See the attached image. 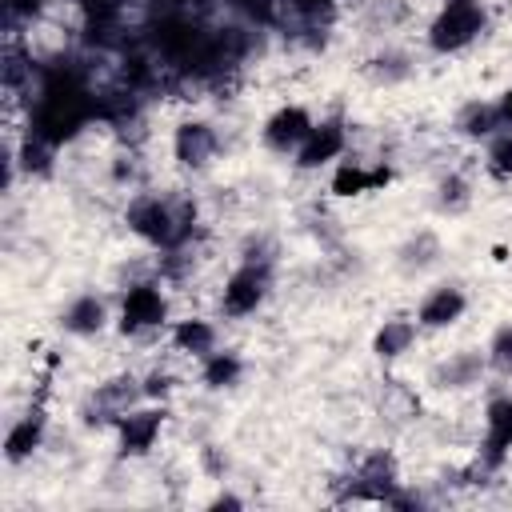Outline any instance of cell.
Wrapping results in <instances>:
<instances>
[{
  "label": "cell",
  "mask_w": 512,
  "mask_h": 512,
  "mask_svg": "<svg viewBox=\"0 0 512 512\" xmlns=\"http://www.w3.org/2000/svg\"><path fill=\"white\" fill-rule=\"evenodd\" d=\"M272 288H276V260L272 256L240 252V260L228 268V276L220 280V292H216L220 320H248V316H256L268 304Z\"/></svg>",
  "instance_id": "6da1fadb"
},
{
  "label": "cell",
  "mask_w": 512,
  "mask_h": 512,
  "mask_svg": "<svg viewBox=\"0 0 512 512\" xmlns=\"http://www.w3.org/2000/svg\"><path fill=\"white\" fill-rule=\"evenodd\" d=\"M172 324V292L160 276L128 280L116 296V332L124 340H144Z\"/></svg>",
  "instance_id": "7a4b0ae2"
},
{
  "label": "cell",
  "mask_w": 512,
  "mask_h": 512,
  "mask_svg": "<svg viewBox=\"0 0 512 512\" xmlns=\"http://www.w3.org/2000/svg\"><path fill=\"white\" fill-rule=\"evenodd\" d=\"M488 32L484 0H440L424 24V44L432 56H460Z\"/></svg>",
  "instance_id": "3957f363"
},
{
  "label": "cell",
  "mask_w": 512,
  "mask_h": 512,
  "mask_svg": "<svg viewBox=\"0 0 512 512\" xmlns=\"http://www.w3.org/2000/svg\"><path fill=\"white\" fill-rule=\"evenodd\" d=\"M172 164L188 176H204L216 168V160L224 156V132L216 120L208 116H184L172 124Z\"/></svg>",
  "instance_id": "277c9868"
},
{
  "label": "cell",
  "mask_w": 512,
  "mask_h": 512,
  "mask_svg": "<svg viewBox=\"0 0 512 512\" xmlns=\"http://www.w3.org/2000/svg\"><path fill=\"white\" fill-rule=\"evenodd\" d=\"M140 400H144L140 376H136V372H116V376H104V380H96V384L88 388V396L80 400V420H84L88 428H108V432H112V424H116L128 408H136Z\"/></svg>",
  "instance_id": "5b68a950"
},
{
  "label": "cell",
  "mask_w": 512,
  "mask_h": 512,
  "mask_svg": "<svg viewBox=\"0 0 512 512\" xmlns=\"http://www.w3.org/2000/svg\"><path fill=\"white\" fill-rule=\"evenodd\" d=\"M164 424H168V404L140 400L136 408H128V412L112 424L116 452H120L124 460H144V456H152V448H156L160 436H164Z\"/></svg>",
  "instance_id": "8992f818"
},
{
  "label": "cell",
  "mask_w": 512,
  "mask_h": 512,
  "mask_svg": "<svg viewBox=\"0 0 512 512\" xmlns=\"http://www.w3.org/2000/svg\"><path fill=\"white\" fill-rule=\"evenodd\" d=\"M348 152H352V128L340 116H320L312 124V132L304 136V144L296 148L292 164L300 172H320V168H332L336 160H344Z\"/></svg>",
  "instance_id": "52a82bcc"
},
{
  "label": "cell",
  "mask_w": 512,
  "mask_h": 512,
  "mask_svg": "<svg viewBox=\"0 0 512 512\" xmlns=\"http://www.w3.org/2000/svg\"><path fill=\"white\" fill-rule=\"evenodd\" d=\"M312 124H316V116L308 112V104L284 100V104H276V108L260 120V144H264V152L292 160L296 148L304 144V136L312 132Z\"/></svg>",
  "instance_id": "ba28073f"
},
{
  "label": "cell",
  "mask_w": 512,
  "mask_h": 512,
  "mask_svg": "<svg viewBox=\"0 0 512 512\" xmlns=\"http://www.w3.org/2000/svg\"><path fill=\"white\" fill-rule=\"evenodd\" d=\"M112 324H116V304L96 288H84V292L68 296L64 308H60V332L72 336V340H96Z\"/></svg>",
  "instance_id": "9c48e42d"
},
{
  "label": "cell",
  "mask_w": 512,
  "mask_h": 512,
  "mask_svg": "<svg viewBox=\"0 0 512 512\" xmlns=\"http://www.w3.org/2000/svg\"><path fill=\"white\" fill-rule=\"evenodd\" d=\"M388 180H392V164L388 160H368V156L348 152L344 160L332 164L328 192L336 200H356V196H368V192H384Z\"/></svg>",
  "instance_id": "30bf717a"
},
{
  "label": "cell",
  "mask_w": 512,
  "mask_h": 512,
  "mask_svg": "<svg viewBox=\"0 0 512 512\" xmlns=\"http://www.w3.org/2000/svg\"><path fill=\"white\" fill-rule=\"evenodd\" d=\"M488 376V356L484 348H456L444 352L432 368H428V384L436 392H468Z\"/></svg>",
  "instance_id": "8fae6325"
},
{
  "label": "cell",
  "mask_w": 512,
  "mask_h": 512,
  "mask_svg": "<svg viewBox=\"0 0 512 512\" xmlns=\"http://www.w3.org/2000/svg\"><path fill=\"white\" fill-rule=\"evenodd\" d=\"M464 312H468V292L460 284L444 280V284H432L420 296V304H416L412 316H416V324L424 332H448V328H456L464 320Z\"/></svg>",
  "instance_id": "7c38bea8"
},
{
  "label": "cell",
  "mask_w": 512,
  "mask_h": 512,
  "mask_svg": "<svg viewBox=\"0 0 512 512\" xmlns=\"http://www.w3.org/2000/svg\"><path fill=\"white\" fill-rule=\"evenodd\" d=\"M512 456V392L492 396L484 404V428H480V464L500 468Z\"/></svg>",
  "instance_id": "4fadbf2b"
},
{
  "label": "cell",
  "mask_w": 512,
  "mask_h": 512,
  "mask_svg": "<svg viewBox=\"0 0 512 512\" xmlns=\"http://www.w3.org/2000/svg\"><path fill=\"white\" fill-rule=\"evenodd\" d=\"M164 340H168V348H172L176 356H184V360L196 364V360H204L208 352L220 348V324H216L212 316L192 312V316L172 320V324L164 328Z\"/></svg>",
  "instance_id": "5bb4252c"
},
{
  "label": "cell",
  "mask_w": 512,
  "mask_h": 512,
  "mask_svg": "<svg viewBox=\"0 0 512 512\" xmlns=\"http://www.w3.org/2000/svg\"><path fill=\"white\" fill-rule=\"evenodd\" d=\"M48 440V412L44 408H28L20 416L8 420L4 428V460L16 468V464H28Z\"/></svg>",
  "instance_id": "9a60e30c"
},
{
  "label": "cell",
  "mask_w": 512,
  "mask_h": 512,
  "mask_svg": "<svg viewBox=\"0 0 512 512\" xmlns=\"http://www.w3.org/2000/svg\"><path fill=\"white\" fill-rule=\"evenodd\" d=\"M420 332L424 328L416 324V316H384L372 332V356L384 364H396L420 344Z\"/></svg>",
  "instance_id": "2e32d148"
},
{
  "label": "cell",
  "mask_w": 512,
  "mask_h": 512,
  "mask_svg": "<svg viewBox=\"0 0 512 512\" xmlns=\"http://www.w3.org/2000/svg\"><path fill=\"white\" fill-rule=\"evenodd\" d=\"M500 128H504L500 108H496V100H484V96L464 100V104L456 108V116H452V132H456L460 140H468V144H484V140L496 136Z\"/></svg>",
  "instance_id": "e0dca14e"
},
{
  "label": "cell",
  "mask_w": 512,
  "mask_h": 512,
  "mask_svg": "<svg viewBox=\"0 0 512 512\" xmlns=\"http://www.w3.org/2000/svg\"><path fill=\"white\" fill-rule=\"evenodd\" d=\"M244 372H248V360L236 348H224V344L216 352H208L204 360H196V380L208 392H232L236 384H244Z\"/></svg>",
  "instance_id": "ac0fdd59"
},
{
  "label": "cell",
  "mask_w": 512,
  "mask_h": 512,
  "mask_svg": "<svg viewBox=\"0 0 512 512\" xmlns=\"http://www.w3.org/2000/svg\"><path fill=\"white\" fill-rule=\"evenodd\" d=\"M444 256V248H440V236L432 232V228H420V232H412L400 248H396V264H400V272H408V276H420V272H428L436 260Z\"/></svg>",
  "instance_id": "d6986e66"
},
{
  "label": "cell",
  "mask_w": 512,
  "mask_h": 512,
  "mask_svg": "<svg viewBox=\"0 0 512 512\" xmlns=\"http://www.w3.org/2000/svg\"><path fill=\"white\" fill-rule=\"evenodd\" d=\"M436 208L444 216H460L464 208H472V180L460 168H448L436 176Z\"/></svg>",
  "instance_id": "ffe728a7"
},
{
  "label": "cell",
  "mask_w": 512,
  "mask_h": 512,
  "mask_svg": "<svg viewBox=\"0 0 512 512\" xmlns=\"http://www.w3.org/2000/svg\"><path fill=\"white\" fill-rule=\"evenodd\" d=\"M368 76L376 84H400L412 76V56L396 52V48H380L372 60H368Z\"/></svg>",
  "instance_id": "44dd1931"
},
{
  "label": "cell",
  "mask_w": 512,
  "mask_h": 512,
  "mask_svg": "<svg viewBox=\"0 0 512 512\" xmlns=\"http://www.w3.org/2000/svg\"><path fill=\"white\" fill-rule=\"evenodd\" d=\"M484 172L492 180H512V128H500L484 140Z\"/></svg>",
  "instance_id": "7402d4cb"
},
{
  "label": "cell",
  "mask_w": 512,
  "mask_h": 512,
  "mask_svg": "<svg viewBox=\"0 0 512 512\" xmlns=\"http://www.w3.org/2000/svg\"><path fill=\"white\" fill-rule=\"evenodd\" d=\"M484 356H488V372H496V376L512 380V320H508V324H500V328L488 336Z\"/></svg>",
  "instance_id": "603a6c76"
},
{
  "label": "cell",
  "mask_w": 512,
  "mask_h": 512,
  "mask_svg": "<svg viewBox=\"0 0 512 512\" xmlns=\"http://www.w3.org/2000/svg\"><path fill=\"white\" fill-rule=\"evenodd\" d=\"M140 384H144V400H156V404H168L180 388V376L168 368V364H152L148 372H140Z\"/></svg>",
  "instance_id": "cb8c5ba5"
},
{
  "label": "cell",
  "mask_w": 512,
  "mask_h": 512,
  "mask_svg": "<svg viewBox=\"0 0 512 512\" xmlns=\"http://www.w3.org/2000/svg\"><path fill=\"white\" fill-rule=\"evenodd\" d=\"M496 108H500V120H504V128H512V84L496 96Z\"/></svg>",
  "instance_id": "d4e9b609"
}]
</instances>
